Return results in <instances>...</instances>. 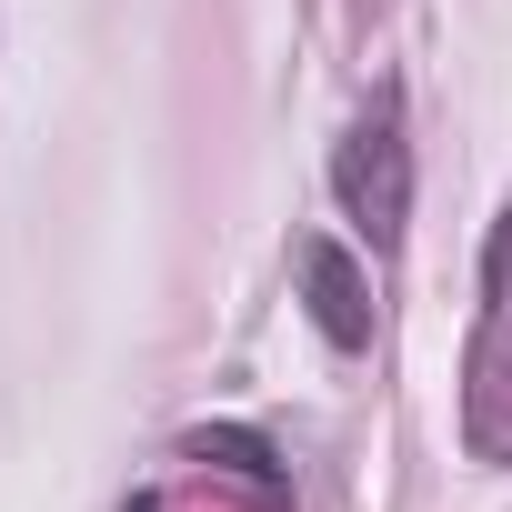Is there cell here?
Returning <instances> with one entry per match:
<instances>
[{
  "mask_svg": "<svg viewBox=\"0 0 512 512\" xmlns=\"http://www.w3.org/2000/svg\"><path fill=\"white\" fill-rule=\"evenodd\" d=\"M332 191H342V211H352L372 241L402 231V211H412V141H402V101H392V91H382V101L352 121V141L332 151Z\"/></svg>",
  "mask_w": 512,
  "mask_h": 512,
  "instance_id": "1",
  "label": "cell"
},
{
  "mask_svg": "<svg viewBox=\"0 0 512 512\" xmlns=\"http://www.w3.org/2000/svg\"><path fill=\"white\" fill-rule=\"evenodd\" d=\"M302 282H312V322L342 342V352H362L372 342V302H362V262L342 241H302Z\"/></svg>",
  "mask_w": 512,
  "mask_h": 512,
  "instance_id": "2",
  "label": "cell"
}]
</instances>
